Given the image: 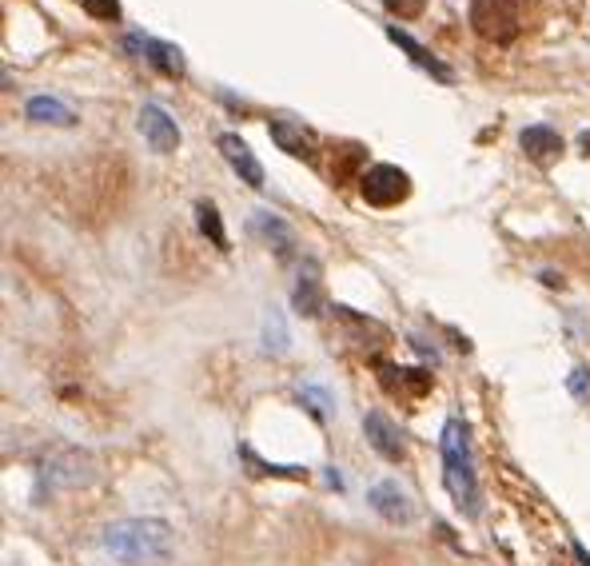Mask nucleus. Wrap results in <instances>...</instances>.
Returning <instances> with one entry per match:
<instances>
[{"instance_id": "f257e3e1", "label": "nucleus", "mask_w": 590, "mask_h": 566, "mask_svg": "<svg viewBox=\"0 0 590 566\" xmlns=\"http://www.w3.org/2000/svg\"><path fill=\"white\" fill-rule=\"evenodd\" d=\"M439 455H443V483H447L451 503H455L467 519H475V515L483 511V487H479V475H475L471 431H467L463 419H447V423H443Z\"/></svg>"}, {"instance_id": "f03ea898", "label": "nucleus", "mask_w": 590, "mask_h": 566, "mask_svg": "<svg viewBox=\"0 0 590 566\" xmlns=\"http://www.w3.org/2000/svg\"><path fill=\"white\" fill-rule=\"evenodd\" d=\"M100 547L128 566H156L172 559V527L164 519H120L108 523Z\"/></svg>"}, {"instance_id": "7ed1b4c3", "label": "nucleus", "mask_w": 590, "mask_h": 566, "mask_svg": "<svg viewBox=\"0 0 590 566\" xmlns=\"http://www.w3.org/2000/svg\"><path fill=\"white\" fill-rule=\"evenodd\" d=\"M471 28L491 44H511L523 28L515 0H471Z\"/></svg>"}, {"instance_id": "20e7f679", "label": "nucleus", "mask_w": 590, "mask_h": 566, "mask_svg": "<svg viewBox=\"0 0 590 566\" xmlns=\"http://www.w3.org/2000/svg\"><path fill=\"white\" fill-rule=\"evenodd\" d=\"M359 192L371 208H395L411 196V176L395 164H375L359 176Z\"/></svg>"}, {"instance_id": "39448f33", "label": "nucleus", "mask_w": 590, "mask_h": 566, "mask_svg": "<svg viewBox=\"0 0 590 566\" xmlns=\"http://www.w3.org/2000/svg\"><path fill=\"white\" fill-rule=\"evenodd\" d=\"M92 479V459L84 451H60L52 455L44 467H40V487L36 495H52V491H68V487H80Z\"/></svg>"}, {"instance_id": "423d86ee", "label": "nucleus", "mask_w": 590, "mask_h": 566, "mask_svg": "<svg viewBox=\"0 0 590 566\" xmlns=\"http://www.w3.org/2000/svg\"><path fill=\"white\" fill-rule=\"evenodd\" d=\"M140 132L152 144V152H160V156H168V152L180 148V128H176V120L160 104H144L140 108Z\"/></svg>"}, {"instance_id": "0eeeda50", "label": "nucleus", "mask_w": 590, "mask_h": 566, "mask_svg": "<svg viewBox=\"0 0 590 566\" xmlns=\"http://www.w3.org/2000/svg\"><path fill=\"white\" fill-rule=\"evenodd\" d=\"M363 435H367V443H371V451H375V455H383L387 463H403V455H407L403 435H399V427H395L383 411L363 415Z\"/></svg>"}, {"instance_id": "6e6552de", "label": "nucleus", "mask_w": 590, "mask_h": 566, "mask_svg": "<svg viewBox=\"0 0 590 566\" xmlns=\"http://www.w3.org/2000/svg\"><path fill=\"white\" fill-rule=\"evenodd\" d=\"M216 148L224 152V160L232 164V172L248 184V188H264V168H260V160L252 156V148H248V140H240L236 132H224L220 140H216Z\"/></svg>"}, {"instance_id": "1a4fd4ad", "label": "nucleus", "mask_w": 590, "mask_h": 566, "mask_svg": "<svg viewBox=\"0 0 590 566\" xmlns=\"http://www.w3.org/2000/svg\"><path fill=\"white\" fill-rule=\"evenodd\" d=\"M367 503H371V511H375L379 519H387V523H395V527H407V523L415 519V507H411V499L399 491V483H375V487L367 491Z\"/></svg>"}, {"instance_id": "9d476101", "label": "nucleus", "mask_w": 590, "mask_h": 566, "mask_svg": "<svg viewBox=\"0 0 590 566\" xmlns=\"http://www.w3.org/2000/svg\"><path fill=\"white\" fill-rule=\"evenodd\" d=\"M128 48L140 52L156 72L164 76H184V52L176 44H164V40H152V36H128Z\"/></svg>"}, {"instance_id": "9b49d317", "label": "nucleus", "mask_w": 590, "mask_h": 566, "mask_svg": "<svg viewBox=\"0 0 590 566\" xmlns=\"http://www.w3.org/2000/svg\"><path fill=\"white\" fill-rule=\"evenodd\" d=\"M292 303H295V311L307 315V319L323 315V272H319L315 260H303L299 280H295V291H292Z\"/></svg>"}, {"instance_id": "f8f14e48", "label": "nucleus", "mask_w": 590, "mask_h": 566, "mask_svg": "<svg viewBox=\"0 0 590 566\" xmlns=\"http://www.w3.org/2000/svg\"><path fill=\"white\" fill-rule=\"evenodd\" d=\"M387 40H391V44H399V48H403V52H407V56H411V60H415V64H419L423 72H431L435 80H443V84L451 80V68H447V64L439 60V56H431V52H427V48H423V44H419V40H415L411 32H403V28L387 24Z\"/></svg>"}, {"instance_id": "ddd939ff", "label": "nucleus", "mask_w": 590, "mask_h": 566, "mask_svg": "<svg viewBox=\"0 0 590 566\" xmlns=\"http://www.w3.org/2000/svg\"><path fill=\"white\" fill-rule=\"evenodd\" d=\"M272 140L280 144V152H288L295 160H311L315 156V136L303 128V124H292V120H272Z\"/></svg>"}, {"instance_id": "4468645a", "label": "nucleus", "mask_w": 590, "mask_h": 566, "mask_svg": "<svg viewBox=\"0 0 590 566\" xmlns=\"http://www.w3.org/2000/svg\"><path fill=\"white\" fill-rule=\"evenodd\" d=\"M519 144H523V152H527L535 164H547V160H555V156L563 152V136H559L555 128H547V124H531V128H523Z\"/></svg>"}, {"instance_id": "2eb2a0df", "label": "nucleus", "mask_w": 590, "mask_h": 566, "mask_svg": "<svg viewBox=\"0 0 590 566\" xmlns=\"http://www.w3.org/2000/svg\"><path fill=\"white\" fill-rule=\"evenodd\" d=\"M24 116H28L32 124H56V128L76 124V112H72L64 100H56V96H32V100L24 104Z\"/></svg>"}, {"instance_id": "dca6fc26", "label": "nucleus", "mask_w": 590, "mask_h": 566, "mask_svg": "<svg viewBox=\"0 0 590 566\" xmlns=\"http://www.w3.org/2000/svg\"><path fill=\"white\" fill-rule=\"evenodd\" d=\"M260 343H264V355H288L292 347V335H288V323H284V311L280 307H268L264 315V331H260Z\"/></svg>"}, {"instance_id": "f3484780", "label": "nucleus", "mask_w": 590, "mask_h": 566, "mask_svg": "<svg viewBox=\"0 0 590 566\" xmlns=\"http://www.w3.org/2000/svg\"><path fill=\"white\" fill-rule=\"evenodd\" d=\"M295 395H299V403H303V407H307V411H311L319 423H323V419L335 411V395H331L327 387H319V383H303Z\"/></svg>"}, {"instance_id": "a211bd4d", "label": "nucleus", "mask_w": 590, "mask_h": 566, "mask_svg": "<svg viewBox=\"0 0 590 566\" xmlns=\"http://www.w3.org/2000/svg\"><path fill=\"white\" fill-rule=\"evenodd\" d=\"M196 216H200V232L212 236V244H216L220 252H228V232H224V224H220L216 204H212V200H200V204H196Z\"/></svg>"}, {"instance_id": "6ab92c4d", "label": "nucleus", "mask_w": 590, "mask_h": 566, "mask_svg": "<svg viewBox=\"0 0 590 566\" xmlns=\"http://www.w3.org/2000/svg\"><path fill=\"white\" fill-rule=\"evenodd\" d=\"M252 232H264L268 240H276V244H280V256L292 248V232H288V228H284V224H280L272 212H256V220H252Z\"/></svg>"}, {"instance_id": "aec40b11", "label": "nucleus", "mask_w": 590, "mask_h": 566, "mask_svg": "<svg viewBox=\"0 0 590 566\" xmlns=\"http://www.w3.org/2000/svg\"><path fill=\"white\" fill-rule=\"evenodd\" d=\"M383 8H387L391 16H399V20H415V16H423L427 0H383Z\"/></svg>"}, {"instance_id": "412c9836", "label": "nucleus", "mask_w": 590, "mask_h": 566, "mask_svg": "<svg viewBox=\"0 0 590 566\" xmlns=\"http://www.w3.org/2000/svg\"><path fill=\"white\" fill-rule=\"evenodd\" d=\"M80 4L96 20H120V0H80Z\"/></svg>"}, {"instance_id": "4be33fe9", "label": "nucleus", "mask_w": 590, "mask_h": 566, "mask_svg": "<svg viewBox=\"0 0 590 566\" xmlns=\"http://www.w3.org/2000/svg\"><path fill=\"white\" fill-rule=\"evenodd\" d=\"M587 383H590V375H587V371H583V367H579V371L571 375V391H575V395L583 399V395H587Z\"/></svg>"}, {"instance_id": "5701e85b", "label": "nucleus", "mask_w": 590, "mask_h": 566, "mask_svg": "<svg viewBox=\"0 0 590 566\" xmlns=\"http://www.w3.org/2000/svg\"><path fill=\"white\" fill-rule=\"evenodd\" d=\"M579 144H583V152L590 156V132H583V136H579Z\"/></svg>"}]
</instances>
